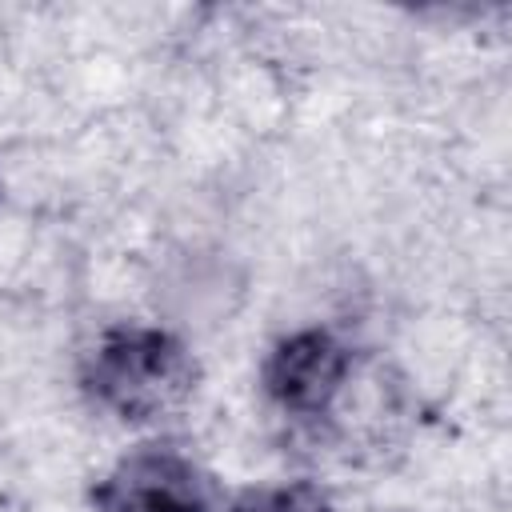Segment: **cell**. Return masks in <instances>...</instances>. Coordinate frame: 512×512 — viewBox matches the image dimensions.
Segmentation results:
<instances>
[{
  "mask_svg": "<svg viewBox=\"0 0 512 512\" xmlns=\"http://www.w3.org/2000/svg\"><path fill=\"white\" fill-rule=\"evenodd\" d=\"M228 512H332V500L308 484V480H296V484H264V488H244Z\"/></svg>",
  "mask_w": 512,
  "mask_h": 512,
  "instance_id": "4",
  "label": "cell"
},
{
  "mask_svg": "<svg viewBox=\"0 0 512 512\" xmlns=\"http://www.w3.org/2000/svg\"><path fill=\"white\" fill-rule=\"evenodd\" d=\"M352 368L348 348L320 328H304L280 340L264 360V392L296 416H320Z\"/></svg>",
  "mask_w": 512,
  "mask_h": 512,
  "instance_id": "3",
  "label": "cell"
},
{
  "mask_svg": "<svg viewBox=\"0 0 512 512\" xmlns=\"http://www.w3.org/2000/svg\"><path fill=\"white\" fill-rule=\"evenodd\" d=\"M96 512H216L212 480L172 448L124 456L92 492Z\"/></svg>",
  "mask_w": 512,
  "mask_h": 512,
  "instance_id": "2",
  "label": "cell"
},
{
  "mask_svg": "<svg viewBox=\"0 0 512 512\" xmlns=\"http://www.w3.org/2000/svg\"><path fill=\"white\" fill-rule=\"evenodd\" d=\"M84 388L120 420H156L180 408L196 388L192 352L164 328H108L84 364Z\"/></svg>",
  "mask_w": 512,
  "mask_h": 512,
  "instance_id": "1",
  "label": "cell"
}]
</instances>
